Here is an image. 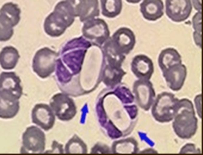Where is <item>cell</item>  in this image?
<instances>
[{
	"instance_id": "cell-1",
	"label": "cell",
	"mask_w": 203,
	"mask_h": 155,
	"mask_svg": "<svg viewBox=\"0 0 203 155\" xmlns=\"http://www.w3.org/2000/svg\"><path fill=\"white\" fill-rule=\"evenodd\" d=\"M172 127L176 135L182 139H189L195 134L198 119L194 106L188 99L179 100L174 108Z\"/></svg>"
},
{
	"instance_id": "cell-2",
	"label": "cell",
	"mask_w": 203,
	"mask_h": 155,
	"mask_svg": "<svg viewBox=\"0 0 203 155\" xmlns=\"http://www.w3.org/2000/svg\"><path fill=\"white\" fill-rule=\"evenodd\" d=\"M66 4L65 0L59 2L54 11L46 18L44 28L49 35L52 37L61 35L74 22L75 17Z\"/></svg>"
},
{
	"instance_id": "cell-3",
	"label": "cell",
	"mask_w": 203,
	"mask_h": 155,
	"mask_svg": "<svg viewBox=\"0 0 203 155\" xmlns=\"http://www.w3.org/2000/svg\"><path fill=\"white\" fill-rule=\"evenodd\" d=\"M21 10L12 2L4 4L0 11V41L9 40L13 34V27L19 22Z\"/></svg>"
},
{
	"instance_id": "cell-4",
	"label": "cell",
	"mask_w": 203,
	"mask_h": 155,
	"mask_svg": "<svg viewBox=\"0 0 203 155\" xmlns=\"http://www.w3.org/2000/svg\"><path fill=\"white\" fill-rule=\"evenodd\" d=\"M178 100L171 93L164 92L159 94L152 110V115L155 120L162 123L173 120L175 107Z\"/></svg>"
},
{
	"instance_id": "cell-5",
	"label": "cell",
	"mask_w": 203,
	"mask_h": 155,
	"mask_svg": "<svg viewBox=\"0 0 203 155\" xmlns=\"http://www.w3.org/2000/svg\"><path fill=\"white\" fill-rule=\"evenodd\" d=\"M19 77L13 72H2L0 76V100L9 102L19 101L22 94Z\"/></svg>"
},
{
	"instance_id": "cell-6",
	"label": "cell",
	"mask_w": 203,
	"mask_h": 155,
	"mask_svg": "<svg viewBox=\"0 0 203 155\" xmlns=\"http://www.w3.org/2000/svg\"><path fill=\"white\" fill-rule=\"evenodd\" d=\"M22 153H41L45 148V136L39 128L31 126L27 128L22 136Z\"/></svg>"
},
{
	"instance_id": "cell-7",
	"label": "cell",
	"mask_w": 203,
	"mask_h": 155,
	"mask_svg": "<svg viewBox=\"0 0 203 155\" xmlns=\"http://www.w3.org/2000/svg\"><path fill=\"white\" fill-rule=\"evenodd\" d=\"M56 53L48 48L38 50L33 59L32 68L40 77L46 78L53 71Z\"/></svg>"
},
{
	"instance_id": "cell-8",
	"label": "cell",
	"mask_w": 203,
	"mask_h": 155,
	"mask_svg": "<svg viewBox=\"0 0 203 155\" xmlns=\"http://www.w3.org/2000/svg\"><path fill=\"white\" fill-rule=\"evenodd\" d=\"M165 7L167 16L177 22L187 19L192 9L191 0H165Z\"/></svg>"
},
{
	"instance_id": "cell-9",
	"label": "cell",
	"mask_w": 203,
	"mask_h": 155,
	"mask_svg": "<svg viewBox=\"0 0 203 155\" xmlns=\"http://www.w3.org/2000/svg\"><path fill=\"white\" fill-rule=\"evenodd\" d=\"M50 105L59 119L67 121L75 114V107L72 99L66 95L59 93L51 98Z\"/></svg>"
},
{
	"instance_id": "cell-10",
	"label": "cell",
	"mask_w": 203,
	"mask_h": 155,
	"mask_svg": "<svg viewBox=\"0 0 203 155\" xmlns=\"http://www.w3.org/2000/svg\"><path fill=\"white\" fill-rule=\"evenodd\" d=\"M134 90L138 105L145 110L149 109L155 96L151 82L146 80L137 81L134 84Z\"/></svg>"
},
{
	"instance_id": "cell-11",
	"label": "cell",
	"mask_w": 203,
	"mask_h": 155,
	"mask_svg": "<svg viewBox=\"0 0 203 155\" xmlns=\"http://www.w3.org/2000/svg\"><path fill=\"white\" fill-rule=\"evenodd\" d=\"M168 87L174 91L180 90L183 87L187 76V68L181 63L176 64L162 72Z\"/></svg>"
},
{
	"instance_id": "cell-12",
	"label": "cell",
	"mask_w": 203,
	"mask_h": 155,
	"mask_svg": "<svg viewBox=\"0 0 203 155\" xmlns=\"http://www.w3.org/2000/svg\"><path fill=\"white\" fill-rule=\"evenodd\" d=\"M31 117L32 122L45 131L51 129L54 124L55 117L54 113L46 104H36L32 110Z\"/></svg>"
},
{
	"instance_id": "cell-13",
	"label": "cell",
	"mask_w": 203,
	"mask_h": 155,
	"mask_svg": "<svg viewBox=\"0 0 203 155\" xmlns=\"http://www.w3.org/2000/svg\"><path fill=\"white\" fill-rule=\"evenodd\" d=\"M132 70L137 78L147 80L151 78L154 72L153 63L146 56L137 55L133 60Z\"/></svg>"
},
{
	"instance_id": "cell-14",
	"label": "cell",
	"mask_w": 203,
	"mask_h": 155,
	"mask_svg": "<svg viewBox=\"0 0 203 155\" xmlns=\"http://www.w3.org/2000/svg\"><path fill=\"white\" fill-rule=\"evenodd\" d=\"M140 7L143 17L149 21H155L164 14V5L162 0H144L140 4Z\"/></svg>"
},
{
	"instance_id": "cell-15",
	"label": "cell",
	"mask_w": 203,
	"mask_h": 155,
	"mask_svg": "<svg viewBox=\"0 0 203 155\" xmlns=\"http://www.w3.org/2000/svg\"><path fill=\"white\" fill-rule=\"evenodd\" d=\"M158 63L163 72L174 65L181 63V57L176 49L167 48L161 51L158 58Z\"/></svg>"
},
{
	"instance_id": "cell-16",
	"label": "cell",
	"mask_w": 203,
	"mask_h": 155,
	"mask_svg": "<svg viewBox=\"0 0 203 155\" xmlns=\"http://www.w3.org/2000/svg\"><path fill=\"white\" fill-rule=\"evenodd\" d=\"M83 31L88 35H108L109 33L107 25L100 18H93L85 22Z\"/></svg>"
},
{
	"instance_id": "cell-17",
	"label": "cell",
	"mask_w": 203,
	"mask_h": 155,
	"mask_svg": "<svg viewBox=\"0 0 203 155\" xmlns=\"http://www.w3.org/2000/svg\"><path fill=\"white\" fill-rule=\"evenodd\" d=\"M20 55L14 47L7 46L4 47L0 52V61L2 68L5 70H11L16 66Z\"/></svg>"
},
{
	"instance_id": "cell-18",
	"label": "cell",
	"mask_w": 203,
	"mask_h": 155,
	"mask_svg": "<svg viewBox=\"0 0 203 155\" xmlns=\"http://www.w3.org/2000/svg\"><path fill=\"white\" fill-rule=\"evenodd\" d=\"M102 15L113 18L118 15L122 8V0H100Z\"/></svg>"
},
{
	"instance_id": "cell-19",
	"label": "cell",
	"mask_w": 203,
	"mask_h": 155,
	"mask_svg": "<svg viewBox=\"0 0 203 155\" xmlns=\"http://www.w3.org/2000/svg\"><path fill=\"white\" fill-rule=\"evenodd\" d=\"M98 0H86L84 9L80 16L82 22L94 18L100 15Z\"/></svg>"
},
{
	"instance_id": "cell-20",
	"label": "cell",
	"mask_w": 203,
	"mask_h": 155,
	"mask_svg": "<svg viewBox=\"0 0 203 155\" xmlns=\"http://www.w3.org/2000/svg\"><path fill=\"white\" fill-rule=\"evenodd\" d=\"M19 101L9 102L0 100V117L3 119H10L14 117L19 109Z\"/></svg>"
},
{
	"instance_id": "cell-21",
	"label": "cell",
	"mask_w": 203,
	"mask_h": 155,
	"mask_svg": "<svg viewBox=\"0 0 203 155\" xmlns=\"http://www.w3.org/2000/svg\"><path fill=\"white\" fill-rule=\"evenodd\" d=\"M72 9L75 17L80 16L83 12L86 0H65Z\"/></svg>"
},
{
	"instance_id": "cell-22",
	"label": "cell",
	"mask_w": 203,
	"mask_h": 155,
	"mask_svg": "<svg viewBox=\"0 0 203 155\" xmlns=\"http://www.w3.org/2000/svg\"><path fill=\"white\" fill-rule=\"evenodd\" d=\"M193 27L195 30L194 35H201V12L196 13L192 18Z\"/></svg>"
},
{
	"instance_id": "cell-23",
	"label": "cell",
	"mask_w": 203,
	"mask_h": 155,
	"mask_svg": "<svg viewBox=\"0 0 203 155\" xmlns=\"http://www.w3.org/2000/svg\"><path fill=\"white\" fill-rule=\"evenodd\" d=\"M200 150L196 149L195 145L192 143H188L181 148L180 153H200Z\"/></svg>"
},
{
	"instance_id": "cell-24",
	"label": "cell",
	"mask_w": 203,
	"mask_h": 155,
	"mask_svg": "<svg viewBox=\"0 0 203 155\" xmlns=\"http://www.w3.org/2000/svg\"><path fill=\"white\" fill-rule=\"evenodd\" d=\"M194 8L198 12L201 10V0H192Z\"/></svg>"
},
{
	"instance_id": "cell-25",
	"label": "cell",
	"mask_w": 203,
	"mask_h": 155,
	"mask_svg": "<svg viewBox=\"0 0 203 155\" xmlns=\"http://www.w3.org/2000/svg\"><path fill=\"white\" fill-rule=\"evenodd\" d=\"M128 3L136 4L139 3L141 0H126Z\"/></svg>"
}]
</instances>
